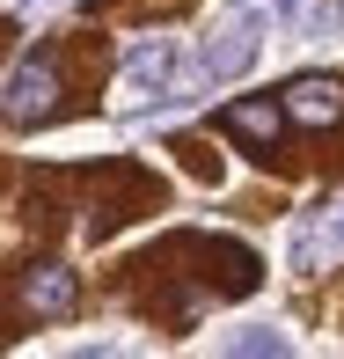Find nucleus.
<instances>
[{
  "mask_svg": "<svg viewBox=\"0 0 344 359\" xmlns=\"http://www.w3.org/2000/svg\"><path fill=\"white\" fill-rule=\"evenodd\" d=\"M59 110V67H52V52H37V59H22L15 67V81H8V95H0V118L8 125H44Z\"/></svg>",
  "mask_w": 344,
  "mask_h": 359,
  "instance_id": "1",
  "label": "nucleus"
},
{
  "mask_svg": "<svg viewBox=\"0 0 344 359\" xmlns=\"http://www.w3.org/2000/svg\"><path fill=\"white\" fill-rule=\"evenodd\" d=\"M256 37H264V15H242V8H235V15H227V22L205 37V59H198L205 81H235V74H249Z\"/></svg>",
  "mask_w": 344,
  "mask_h": 359,
  "instance_id": "2",
  "label": "nucleus"
},
{
  "mask_svg": "<svg viewBox=\"0 0 344 359\" xmlns=\"http://www.w3.org/2000/svg\"><path fill=\"white\" fill-rule=\"evenodd\" d=\"M176 67H184V59H176V44L169 37H146V44H132V52H125V67H118V81H125V103H146V95H161L176 81Z\"/></svg>",
  "mask_w": 344,
  "mask_h": 359,
  "instance_id": "3",
  "label": "nucleus"
},
{
  "mask_svg": "<svg viewBox=\"0 0 344 359\" xmlns=\"http://www.w3.org/2000/svg\"><path fill=\"white\" fill-rule=\"evenodd\" d=\"M278 103H286L293 125H315V133L344 125V88H337V81H322V74H308V81H293V88H278Z\"/></svg>",
  "mask_w": 344,
  "mask_h": 359,
  "instance_id": "4",
  "label": "nucleus"
},
{
  "mask_svg": "<svg viewBox=\"0 0 344 359\" xmlns=\"http://www.w3.org/2000/svg\"><path fill=\"white\" fill-rule=\"evenodd\" d=\"M74 301H81V286H74L67 264H29L22 271V316L52 323V316H74Z\"/></svg>",
  "mask_w": 344,
  "mask_h": 359,
  "instance_id": "5",
  "label": "nucleus"
},
{
  "mask_svg": "<svg viewBox=\"0 0 344 359\" xmlns=\"http://www.w3.org/2000/svg\"><path fill=\"white\" fill-rule=\"evenodd\" d=\"M227 133L249 140V147H271L278 133H286V103H271V95H249V103L227 110Z\"/></svg>",
  "mask_w": 344,
  "mask_h": 359,
  "instance_id": "6",
  "label": "nucleus"
},
{
  "mask_svg": "<svg viewBox=\"0 0 344 359\" xmlns=\"http://www.w3.org/2000/svg\"><path fill=\"white\" fill-rule=\"evenodd\" d=\"M322 257H344V205H330L322 227H301V242H293V264L301 271H315Z\"/></svg>",
  "mask_w": 344,
  "mask_h": 359,
  "instance_id": "7",
  "label": "nucleus"
},
{
  "mask_svg": "<svg viewBox=\"0 0 344 359\" xmlns=\"http://www.w3.org/2000/svg\"><path fill=\"white\" fill-rule=\"evenodd\" d=\"M227 352H249V359H278V352H286V337H278V330H264V323H249V330H235V337H227Z\"/></svg>",
  "mask_w": 344,
  "mask_h": 359,
  "instance_id": "8",
  "label": "nucleus"
},
{
  "mask_svg": "<svg viewBox=\"0 0 344 359\" xmlns=\"http://www.w3.org/2000/svg\"><path fill=\"white\" fill-rule=\"evenodd\" d=\"M227 8H242V15H271V0H227Z\"/></svg>",
  "mask_w": 344,
  "mask_h": 359,
  "instance_id": "9",
  "label": "nucleus"
}]
</instances>
